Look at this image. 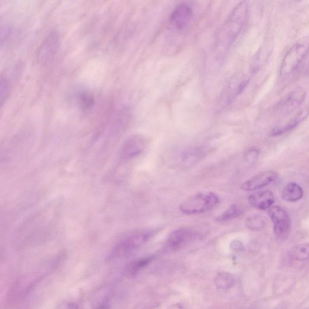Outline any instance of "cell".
<instances>
[{
  "mask_svg": "<svg viewBox=\"0 0 309 309\" xmlns=\"http://www.w3.org/2000/svg\"><path fill=\"white\" fill-rule=\"evenodd\" d=\"M308 114L309 111L308 109H303V110L299 112L298 114L286 123V124L275 126L271 132V136L277 137V136L283 135L292 130V129L296 128L300 123L306 119Z\"/></svg>",
  "mask_w": 309,
  "mask_h": 309,
  "instance_id": "12",
  "label": "cell"
},
{
  "mask_svg": "<svg viewBox=\"0 0 309 309\" xmlns=\"http://www.w3.org/2000/svg\"><path fill=\"white\" fill-rule=\"evenodd\" d=\"M192 16V11L190 7L186 4H181L172 13L171 24L176 29H184L190 22Z\"/></svg>",
  "mask_w": 309,
  "mask_h": 309,
  "instance_id": "10",
  "label": "cell"
},
{
  "mask_svg": "<svg viewBox=\"0 0 309 309\" xmlns=\"http://www.w3.org/2000/svg\"><path fill=\"white\" fill-rule=\"evenodd\" d=\"M146 144V138L142 135H132L126 139L122 145L120 155L124 160L134 159L144 151Z\"/></svg>",
  "mask_w": 309,
  "mask_h": 309,
  "instance_id": "8",
  "label": "cell"
},
{
  "mask_svg": "<svg viewBox=\"0 0 309 309\" xmlns=\"http://www.w3.org/2000/svg\"><path fill=\"white\" fill-rule=\"evenodd\" d=\"M297 1L300 2L301 1V0H297Z\"/></svg>",
  "mask_w": 309,
  "mask_h": 309,
  "instance_id": "25",
  "label": "cell"
},
{
  "mask_svg": "<svg viewBox=\"0 0 309 309\" xmlns=\"http://www.w3.org/2000/svg\"><path fill=\"white\" fill-rule=\"evenodd\" d=\"M234 278L227 272H221L215 279V284L221 290H228L234 285Z\"/></svg>",
  "mask_w": 309,
  "mask_h": 309,
  "instance_id": "19",
  "label": "cell"
},
{
  "mask_svg": "<svg viewBox=\"0 0 309 309\" xmlns=\"http://www.w3.org/2000/svg\"><path fill=\"white\" fill-rule=\"evenodd\" d=\"M308 52L309 35H307L299 39L284 56L280 66L281 77H287L297 70Z\"/></svg>",
  "mask_w": 309,
  "mask_h": 309,
  "instance_id": "2",
  "label": "cell"
},
{
  "mask_svg": "<svg viewBox=\"0 0 309 309\" xmlns=\"http://www.w3.org/2000/svg\"><path fill=\"white\" fill-rule=\"evenodd\" d=\"M273 42H271V40H269L262 45L255 54L253 61H252V71L257 72L262 68V66H264L266 62L270 58L273 52Z\"/></svg>",
  "mask_w": 309,
  "mask_h": 309,
  "instance_id": "14",
  "label": "cell"
},
{
  "mask_svg": "<svg viewBox=\"0 0 309 309\" xmlns=\"http://www.w3.org/2000/svg\"><path fill=\"white\" fill-rule=\"evenodd\" d=\"M9 92V84L8 81L5 78H2L0 82V99H1L2 104H3Z\"/></svg>",
  "mask_w": 309,
  "mask_h": 309,
  "instance_id": "23",
  "label": "cell"
},
{
  "mask_svg": "<svg viewBox=\"0 0 309 309\" xmlns=\"http://www.w3.org/2000/svg\"><path fill=\"white\" fill-rule=\"evenodd\" d=\"M199 237L197 231L191 228H182L172 232L166 241L165 247L170 251H177Z\"/></svg>",
  "mask_w": 309,
  "mask_h": 309,
  "instance_id": "6",
  "label": "cell"
},
{
  "mask_svg": "<svg viewBox=\"0 0 309 309\" xmlns=\"http://www.w3.org/2000/svg\"><path fill=\"white\" fill-rule=\"evenodd\" d=\"M260 152L256 148H251L245 154V159L248 162H255L258 158Z\"/></svg>",
  "mask_w": 309,
  "mask_h": 309,
  "instance_id": "24",
  "label": "cell"
},
{
  "mask_svg": "<svg viewBox=\"0 0 309 309\" xmlns=\"http://www.w3.org/2000/svg\"><path fill=\"white\" fill-rule=\"evenodd\" d=\"M269 216L274 225L275 235L280 239L287 237L291 228V218L284 208L274 206L269 209Z\"/></svg>",
  "mask_w": 309,
  "mask_h": 309,
  "instance_id": "5",
  "label": "cell"
},
{
  "mask_svg": "<svg viewBox=\"0 0 309 309\" xmlns=\"http://www.w3.org/2000/svg\"><path fill=\"white\" fill-rule=\"evenodd\" d=\"M242 213V208L239 205H232L218 217L217 221L219 222L231 221L232 219L240 217Z\"/></svg>",
  "mask_w": 309,
  "mask_h": 309,
  "instance_id": "20",
  "label": "cell"
},
{
  "mask_svg": "<svg viewBox=\"0 0 309 309\" xmlns=\"http://www.w3.org/2000/svg\"><path fill=\"white\" fill-rule=\"evenodd\" d=\"M154 256L151 255V256L139 258L138 260L132 262L127 268L128 273L131 275L137 274L139 271L151 264V262L154 260Z\"/></svg>",
  "mask_w": 309,
  "mask_h": 309,
  "instance_id": "17",
  "label": "cell"
},
{
  "mask_svg": "<svg viewBox=\"0 0 309 309\" xmlns=\"http://www.w3.org/2000/svg\"><path fill=\"white\" fill-rule=\"evenodd\" d=\"M249 202L254 207L261 210H266L272 207L275 202V197L270 191H259L249 197Z\"/></svg>",
  "mask_w": 309,
  "mask_h": 309,
  "instance_id": "11",
  "label": "cell"
},
{
  "mask_svg": "<svg viewBox=\"0 0 309 309\" xmlns=\"http://www.w3.org/2000/svg\"><path fill=\"white\" fill-rule=\"evenodd\" d=\"M219 202V198L214 193H201L186 199L182 202L180 210L187 215L203 213L212 210Z\"/></svg>",
  "mask_w": 309,
  "mask_h": 309,
  "instance_id": "3",
  "label": "cell"
},
{
  "mask_svg": "<svg viewBox=\"0 0 309 309\" xmlns=\"http://www.w3.org/2000/svg\"><path fill=\"white\" fill-rule=\"evenodd\" d=\"M278 176L277 173L275 171L262 172L244 182L241 188L246 191H256L274 182Z\"/></svg>",
  "mask_w": 309,
  "mask_h": 309,
  "instance_id": "9",
  "label": "cell"
},
{
  "mask_svg": "<svg viewBox=\"0 0 309 309\" xmlns=\"http://www.w3.org/2000/svg\"><path fill=\"white\" fill-rule=\"evenodd\" d=\"M247 224L248 227L251 230H259L264 227L265 222L260 217H254L249 218Z\"/></svg>",
  "mask_w": 309,
  "mask_h": 309,
  "instance_id": "22",
  "label": "cell"
},
{
  "mask_svg": "<svg viewBox=\"0 0 309 309\" xmlns=\"http://www.w3.org/2000/svg\"><path fill=\"white\" fill-rule=\"evenodd\" d=\"M248 6L247 2L242 1L234 9L224 23L219 34L218 41L228 46L237 38L247 18Z\"/></svg>",
  "mask_w": 309,
  "mask_h": 309,
  "instance_id": "1",
  "label": "cell"
},
{
  "mask_svg": "<svg viewBox=\"0 0 309 309\" xmlns=\"http://www.w3.org/2000/svg\"><path fill=\"white\" fill-rule=\"evenodd\" d=\"M291 257L297 261H305L309 259V244L295 246L291 252Z\"/></svg>",
  "mask_w": 309,
  "mask_h": 309,
  "instance_id": "18",
  "label": "cell"
},
{
  "mask_svg": "<svg viewBox=\"0 0 309 309\" xmlns=\"http://www.w3.org/2000/svg\"><path fill=\"white\" fill-rule=\"evenodd\" d=\"M60 43L57 33H50L38 49L37 59L40 64H47L54 59L59 49Z\"/></svg>",
  "mask_w": 309,
  "mask_h": 309,
  "instance_id": "7",
  "label": "cell"
},
{
  "mask_svg": "<svg viewBox=\"0 0 309 309\" xmlns=\"http://www.w3.org/2000/svg\"><path fill=\"white\" fill-rule=\"evenodd\" d=\"M306 92L302 88H297L291 91L282 104V109L285 113L294 111L304 101Z\"/></svg>",
  "mask_w": 309,
  "mask_h": 309,
  "instance_id": "13",
  "label": "cell"
},
{
  "mask_svg": "<svg viewBox=\"0 0 309 309\" xmlns=\"http://www.w3.org/2000/svg\"><path fill=\"white\" fill-rule=\"evenodd\" d=\"M205 151L202 148L189 149L182 153L181 155V162L184 164H192L198 161L204 157Z\"/></svg>",
  "mask_w": 309,
  "mask_h": 309,
  "instance_id": "16",
  "label": "cell"
},
{
  "mask_svg": "<svg viewBox=\"0 0 309 309\" xmlns=\"http://www.w3.org/2000/svg\"><path fill=\"white\" fill-rule=\"evenodd\" d=\"M303 191L301 186L296 182H291L285 185L281 193V197L287 202H296L303 197Z\"/></svg>",
  "mask_w": 309,
  "mask_h": 309,
  "instance_id": "15",
  "label": "cell"
},
{
  "mask_svg": "<svg viewBox=\"0 0 309 309\" xmlns=\"http://www.w3.org/2000/svg\"><path fill=\"white\" fill-rule=\"evenodd\" d=\"M154 234V231L145 230L136 232L123 239L116 245L111 254V258L126 256L144 245Z\"/></svg>",
  "mask_w": 309,
  "mask_h": 309,
  "instance_id": "4",
  "label": "cell"
},
{
  "mask_svg": "<svg viewBox=\"0 0 309 309\" xmlns=\"http://www.w3.org/2000/svg\"><path fill=\"white\" fill-rule=\"evenodd\" d=\"M79 104L82 109H87L90 108L94 101L92 96L88 92H84L80 94L79 98Z\"/></svg>",
  "mask_w": 309,
  "mask_h": 309,
  "instance_id": "21",
  "label": "cell"
}]
</instances>
